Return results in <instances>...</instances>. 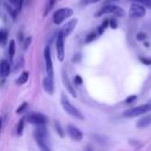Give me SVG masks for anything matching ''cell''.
<instances>
[{"label":"cell","instance_id":"cell-1","mask_svg":"<svg viewBox=\"0 0 151 151\" xmlns=\"http://www.w3.org/2000/svg\"><path fill=\"white\" fill-rule=\"evenodd\" d=\"M60 104H61L63 109L66 111V113H68L70 116L77 118V119H80V120L84 119V116H83V113L80 112V110H78V109L68 100V98L66 97L65 93H61V96H60Z\"/></svg>","mask_w":151,"mask_h":151},{"label":"cell","instance_id":"cell-2","mask_svg":"<svg viewBox=\"0 0 151 151\" xmlns=\"http://www.w3.org/2000/svg\"><path fill=\"white\" fill-rule=\"evenodd\" d=\"M151 111V104H144V105H139L132 109H129L126 111H124L123 117L125 118H133L137 116H142V114H146Z\"/></svg>","mask_w":151,"mask_h":151},{"label":"cell","instance_id":"cell-3","mask_svg":"<svg viewBox=\"0 0 151 151\" xmlns=\"http://www.w3.org/2000/svg\"><path fill=\"white\" fill-rule=\"evenodd\" d=\"M73 14V9L71 7H61L59 9H57L53 14V22L55 25H60L63 24L66 19L71 18Z\"/></svg>","mask_w":151,"mask_h":151},{"label":"cell","instance_id":"cell-4","mask_svg":"<svg viewBox=\"0 0 151 151\" xmlns=\"http://www.w3.org/2000/svg\"><path fill=\"white\" fill-rule=\"evenodd\" d=\"M55 50H57L58 60L63 61L65 57V37L60 31L58 32L57 38H55Z\"/></svg>","mask_w":151,"mask_h":151},{"label":"cell","instance_id":"cell-5","mask_svg":"<svg viewBox=\"0 0 151 151\" xmlns=\"http://www.w3.org/2000/svg\"><path fill=\"white\" fill-rule=\"evenodd\" d=\"M26 120L32 124V125H45L47 123V117L44 116L42 113H37V112H33V113H29L27 117H26Z\"/></svg>","mask_w":151,"mask_h":151},{"label":"cell","instance_id":"cell-6","mask_svg":"<svg viewBox=\"0 0 151 151\" xmlns=\"http://www.w3.org/2000/svg\"><path fill=\"white\" fill-rule=\"evenodd\" d=\"M44 59H45L46 74L47 76H53V63H52V57H51V48H50L48 45L44 48Z\"/></svg>","mask_w":151,"mask_h":151},{"label":"cell","instance_id":"cell-7","mask_svg":"<svg viewBox=\"0 0 151 151\" xmlns=\"http://www.w3.org/2000/svg\"><path fill=\"white\" fill-rule=\"evenodd\" d=\"M129 14H130L131 18H143L145 15V7L140 4L133 2L130 7Z\"/></svg>","mask_w":151,"mask_h":151},{"label":"cell","instance_id":"cell-8","mask_svg":"<svg viewBox=\"0 0 151 151\" xmlns=\"http://www.w3.org/2000/svg\"><path fill=\"white\" fill-rule=\"evenodd\" d=\"M66 131H67V134L70 136L71 139H73L76 142H80L83 139V132L79 127H77L74 125H67Z\"/></svg>","mask_w":151,"mask_h":151},{"label":"cell","instance_id":"cell-9","mask_svg":"<svg viewBox=\"0 0 151 151\" xmlns=\"http://www.w3.org/2000/svg\"><path fill=\"white\" fill-rule=\"evenodd\" d=\"M77 24H78V19L77 18H74V19H71V20H68L63 27H61V29H60V32L64 34V37L66 38V37H68L72 32H73V29L76 28V26H77Z\"/></svg>","mask_w":151,"mask_h":151},{"label":"cell","instance_id":"cell-10","mask_svg":"<svg viewBox=\"0 0 151 151\" xmlns=\"http://www.w3.org/2000/svg\"><path fill=\"white\" fill-rule=\"evenodd\" d=\"M42 87H44L45 92H47V94H53V91H54L53 76H47L46 74V77L42 80Z\"/></svg>","mask_w":151,"mask_h":151},{"label":"cell","instance_id":"cell-11","mask_svg":"<svg viewBox=\"0 0 151 151\" xmlns=\"http://www.w3.org/2000/svg\"><path fill=\"white\" fill-rule=\"evenodd\" d=\"M61 78H63L64 86H65V87H66V90L70 92V94H71V96H73V97H77V91H76V88H74V85H72V84H71V81H70V79H68L67 74L65 73V70H63V72H61Z\"/></svg>","mask_w":151,"mask_h":151},{"label":"cell","instance_id":"cell-12","mask_svg":"<svg viewBox=\"0 0 151 151\" xmlns=\"http://www.w3.org/2000/svg\"><path fill=\"white\" fill-rule=\"evenodd\" d=\"M116 8H117V5L116 4H105L97 13H96V17L98 18V17H101L103 14H109V13H114V11H116Z\"/></svg>","mask_w":151,"mask_h":151},{"label":"cell","instance_id":"cell-13","mask_svg":"<svg viewBox=\"0 0 151 151\" xmlns=\"http://www.w3.org/2000/svg\"><path fill=\"white\" fill-rule=\"evenodd\" d=\"M9 73H11V64L8 60L2 59L0 61V76L2 78H6Z\"/></svg>","mask_w":151,"mask_h":151},{"label":"cell","instance_id":"cell-14","mask_svg":"<svg viewBox=\"0 0 151 151\" xmlns=\"http://www.w3.org/2000/svg\"><path fill=\"white\" fill-rule=\"evenodd\" d=\"M151 124V114H146V116H144L143 118H140L138 122H137V127H139V129H142V127H146V126H149Z\"/></svg>","mask_w":151,"mask_h":151},{"label":"cell","instance_id":"cell-15","mask_svg":"<svg viewBox=\"0 0 151 151\" xmlns=\"http://www.w3.org/2000/svg\"><path fill=\"white\" fill-rule=\"evenodd\" d=\"M28 77H29V73H28L27 71H24V72L17 78L15 84H17V85H24V84H26L27 80H28Z\"/></svg>","mask_w":151,"mask_h":151},{"label":"cell","instance_id":"cell-16","mask_svg":"<svg viewBox=\"0 0 151 151\" xmlns=\"http://www.w3.org/2000/svg\"><path fill=\"white\" fill-rule=\"evenodd\" d=\"M35 142H37V144H38V146H39V149H40L41 151H52L51 147L47 145L46 139H42V138H35Z\"/></svg>","mask_w":151,"mask_h":151},{"label":"cell","instance_id":"cell-17","mask_svg":"<svg viewBox=\"0 0 151 151\" xmlns=\"http://www.w3.org/2000/svg\"><path fill=\"white\" fill-rule=\"evenodd\" d=\"M7 39H8V31H7V28H5V27L0 28V45L4 46L7 42Z\"/></svg>","mask_w":151,"mask_h":151},{"label":"cell","instance_id":"cell-18","mask_svg":"<svg viewBox=\"0 0 151 151\" xmlns=\"http://www.w3.org/2000/svg\"><path fill=\"white\" fill-rule=\"evenodd\" d=\"M57 1H58V0H47L46 6H45V11H44V17H46V15L52 11V8L54 7V5H55Z\"/></svg>","mask_w":151,"mask_h":151},{"label":"cell","instance_id":"cell-19","mask_svg":"<svg viewBox=\"0 0 151 151\" xmlns=\"http://www.w3.org/2000/svg\"><path fill=\"white\" fill-rule=\"evenodd\" d=\"M15 54V41L12 39L9 40V45H8V55H9V59H12Z\"/></svg>","mask_w":151,"mask_h":151},{"label":"cell","instance_id":"cell-20","mask_svg":"<svg viewBox=\"0 0 151 151\" xmlns=\"http://www.w3.org/2000/svg\"><path fill=\"white\" fill-rule=\"evenodd\" d=\"M98 37V33L97 32H90L86 37H85V44H90V42H92L93 40H96V38Z\"/></svg>","mask_w":151,"mask_h":151},{"label":"cell","instance_id":"cell-21","mask_svg":"<svg viewBox=\"0 0 151 151\" xmlns=\"http://www.w3.org/2000/svg\"><path fill=\"white\" fill-rule=\"evenodd\" d=\"M25 118H21L18 123V126H17V133L18 136H21L22 134V131H24V126H25Z\"/></svg>","mask_w":151,"mask_h":151},{"label":"cell","instance_id":"cell-22","mask_svg":"<svg viewBox=\"0 0 151 151\" xmlns=\"http://www.w3.org/2000/svg\"><path fill=\"white\" fill-rule=\"evenodd\" d=\"M133 2H137V4H140L143 6H146L149 8H151V0H131Z\"/></svg>","mask_w":151,"mask_h":151},{"label":"cell","instance_id":"cell-23","mask_svg":"<svg viewBox=\"0 0 151 151\" xmlns=\"http://www.w3.org/2000/svg\"><path fill=\"white\" fill-rule=\"evenodd\" d=\"M54 126H55V130H57V132H58V134L61 137V138H64L65 137V133H64V130L61 129V126H60V124L58 123V122H55V124H54Z\"/></svg>","mask_w":151,"mask_h":151},{"label":"cell","instance_id":"cell-24","mask_svg":"<svg viewBox=\"0 0 151 151\" xmlns=\"http://www.w3.org/2000/svg\"><path fill=\"white\" fill-rule=\"evenodd\" d=\"M26 109H27V103L25 101V103H22V104H21V105H20V106H19V107L15 110V113H18V114H21V113H22V112H24Z\"/></svg>","mask_w":151,"mask_h":151},{"label":"cell","instance_id":"cell-25","mask_svg":"<svg viewBox=\"0 0 151 151\" xmlns=\"http://www.w3.org/2000/svg\"><path fill=\"white\" fill-rule=\"evenodd\" d=\"M116 17H124L125 15V12H124V9L123 8H120L119 6H117V8H116V11H114V13H113Z\"/></svg>","mask_w":151,"mask_h":151},{"label":"cell","instance_id":"cell-26","mask_svg":"<svg viewBox=\"0 0 151 151\" xmlns=\"http://www.w3.org/2000/svg\"><path fill=\"white\" fill-rule=\"evenodd\" d=\"M100 0H80V5L81 6H87V5H91V4H96V2H99Z\"/></svg>","mask_w":151,"mask_h":151},{"label":"cell","instance_id":"cell-27","mask_svg":"<svg viewBox=\"0 0 151 151\" xmlns=\"http://www.w3.org/2000/svg\"><path fill=\"white\" fill-rule=\"evenodd\" d=\"M5 6H6V8H7V11L9 12V14H11V17H12L13 19H15V18H17V14H18V12H17V11H14V9H12L11 7H8V5H7V4H5Z\"/></svg>","mask_w":151,"mask_h":151},{"label":"cell","instance_id":"cell-28","mask_svg":"<svg viewBox=\"0 0 151 151\" xmlns=\"http://www.w3.org/2000/svg\"><path fill=\"white\" fill-rule=\"evenodd\" d=\"M31 42H32V38H31V37H27V38L25 39V41H24V51H26V50L29 47Z\"/></svg>","mask_w":151,"mask_h":151},{"label":"cell","instance_id":"cell-29","mask_svg":"<svg viewBox=\"0 0 151 151\" xmlns=\"http://www.w3.org/2000/svg\"><path fill=\"white\" fill-rule=\"evenodd\" d=\"M109 25H110V27H111V28H117V27H118L117 20H116L114 18H111V19H109Z\"/></svg>","mask_w":151,"mask_h":151},{"label":"cell","instance_id":"cell-30","mask_svg":"<svg viewBox=\"0 0 151 151\" xmlns=\"http://www.w3.org/2000/svg\"><path fill=\"white\" fill-rule=\"evenodd\" d=\"M134 100H137V96H136V94H132V96H130V97H127V98L125 99V103H126V104H132Z\"/></svg>","mask_w":151,"mask_h":151},{"label":"cell","instance_id":"cell-31","mask_svg":"<svg viewBox=\"0 0 151 151\" xmlns=\"http://www.w3.org/2000/svg\"><path fill=\"white\" fill-rule=\"evenodd\" d=\"M139 60L142 64L144 65H151V59L150 58H145V57H139Z\"/></svg>","mask_w":151,"mask_h":151},{"label":"cell","instance_id":"cell-32","mask_svg":"<svg viewBox=\"0 0 151 151\" xmlns=\"http://www.w3.org/2000/svg\"><path fill=\"white\" fill-rule=\"evenodd\" d=\"M81 84H83V79H81V77H80L79 74H77V76L74 77V86H76V85L79 86V85H81Z\"/></svg>","mask_w":151,"mask_h":151},{"label":"cell","instance_id":"cell-33","mask_svg":"<svg viewBox=\"0 0 151 151\" xmlns=\"http://www.w3.org/2000/svg\"><path fill=\"white\" fill-rule=\"evenodd\" d=\"M137 39H138V40H145V39H146V33H144V32L137 33Z\"/></svg>","mask_w":151,"mask_h":151},{"label":"cell","instance_id":"cell-34","mask_svg":"<svg viewBox=\"0 0 151 151\" xmlns=\"http://www.w3.org/2000/svg\"><path fill=\"white\" fill-rule=\"evenodd\" d=\"M22 2H24V0H17V12L18 13L20 12V9L22 7Z\"/></svg>","mask_w":151,"mask_h":151},{"label":"cell","instance_id":"cell-35","mask_svg":"<svg viewBox=\"0 0 151 151\" xmlns=\"http://www.w3.org/2000/svg\"><path fill=\"white\" fill-rule=\"evenodd\" d=\"M101 26H103L104 28H106V27L109 26V19H105V20L103 21V24H101Z\"/></svg>","mask_w":151,"mask_h":151},{"label":"cell","instance_id":"cell-36","mask_svg":"<svg viewBox=\"0 0 151 151\" xmlns=\"http://www.w3.org/2000/svg\"><path fill=\"white\" fill-rule=\"evenodd\" d=\"M117 1H119V0H105V4H114Z\"/></svg>","mask_w":151,"mask_h":151},{"label":"cell","instance_id":"cell-37","mask_svg":"<svg viewBox=\"0 0 151 151\" xmlns=\"http://www.w3.org/2000/svg\"><path fill=\"white\" fill-rule=\"evenodd\" d=\"M2 125H4V119L0 118V132H1V130H2Z\"/></svg>","mask_w":151,"mask_h":151},{"label":"cell","instance_id":"cell-38","mask_svg":"<svg viewBox=\"0 0 151 151\" xmlns=\"http://www.w3.org/2000/svg\"><path fill=\"white\" fill-rule=\"evenodd\" d=\"M11 4H17V0H8Z\"/></svg>","mask_w":151,"mask_h":151},{"label":"cell","instance_id":"cell-39","mask_svg":"<svg viewBox=\"0 0 151 151\" xmlns=\"http://www.w3.org/2000/svg\"><path fill=\"white\" fill-rule=\"evenodd\" d=\"M86 151H91V147H87V150Z\"/></svg>","mask_w":151,"mask_h":151}]
</instances>
